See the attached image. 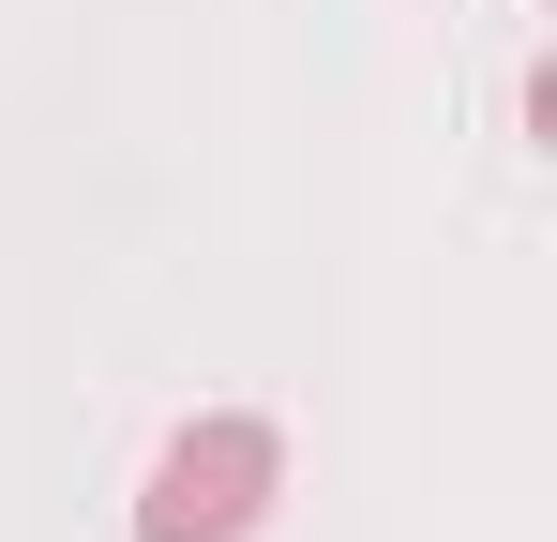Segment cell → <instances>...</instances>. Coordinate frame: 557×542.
I'll list each match as a JSON object with an SVG mask.
<instances>
[{
  "mask_svg": "<svg viewBox=\"0 0 557 542\" xmlns=\"http://www.w3.org/2000/svg\"><path fill=\"white\" fill-rule=\"evenodd\" d=\"M272 467H286V452L257 438V422H196V438H166L151 497H136V542H242L257 513H272Z\"/></svg>",
  "mask_w": 557,
  "mask_h": 542,
  "instance_id": "cell-1",
  "label": "cell"
}]
</instances>
